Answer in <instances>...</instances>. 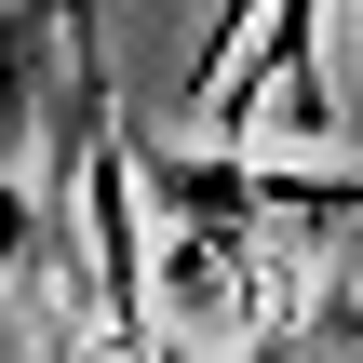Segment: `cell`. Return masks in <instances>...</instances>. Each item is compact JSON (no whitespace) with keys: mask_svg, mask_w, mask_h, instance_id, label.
I'll return each instance as SVG.
<instances>
[{"mask_svg":"<svg viewBox=\"0 0 363 363\" xmlns=\"http://www.w3.org/2000/svg\"><path fill=\"white\" fill-rule=\"evenodd\" d=\"M108 67L94 0H0V175H27L40 148H67L54 94H81Z\"/></svg>","mask_w":363,"mask_h":363,"instance_id":"6da1fadb","label":"cell"}]
</instances>
